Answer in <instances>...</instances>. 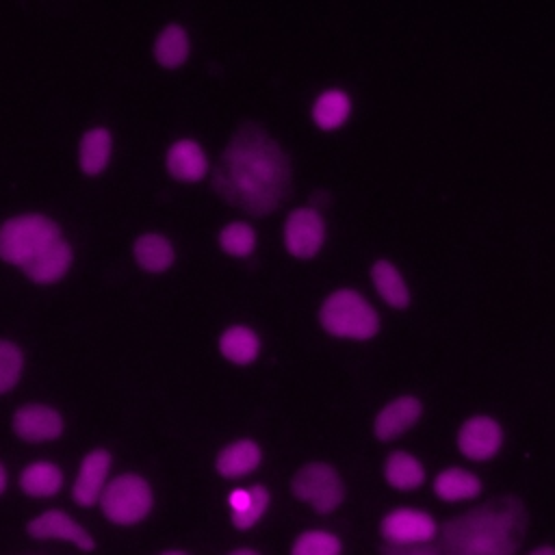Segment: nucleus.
I'll return each instance as SVG.
<instances>
[{"label":"nucleus","mask_w":555,"mask_h":555,"mask_svg":"<svg viewBox=\"0 0 555 555\" xmlns=\"http://www.w3.org/2000/svg\"><path fill=\"white\" fill-rule=\"evenodd\" d=\"M26 533L35 540H63L76 546L82 553H91L95 548L93 535L67 512L63 509H46L39 516L26 522Z\"/></svg>","instance_id":"obj_11"},{"label":"nucleus","mask_w":555,"mask_h":555,"mask_svg":"<svg viewBox=\"0 0 555 555\" xmlns=\"http://www.w3.org/2000/svg\"><path fill=\"white\" fill-rule=\"evenodd\" d=\"M113 156V134L106 126H93L82 132L78 141V167L93 178L108 169Z\"/></svg>","instance_id":"obj_23"},{"label":"nucleus","mask_w":555,"mask_h":555,"mask_svg":"<svg viewBox=\"0 0 555 555\" xmlns=\"http://www.w3.org/2000/svg\"><path fill=\"white\" fill-rule=\"evenodd\" d=\"M61 236L59 223L48 215H13L0 223V260L24 269Z\"/></svg>","instance_id":"obj_3"},{"label":"nucleus","mask_w":555,"mask_h":555,"mask_svg":"<svg viewBox=\"0 0 555 555\" xmlns=\"http://www.w3.org/2000/svg\"><path fill=\"white\" fill-rule=\"evenodd\" d=\"M167 173L184 184H195L210 173V158L204 145L191 137L176 139L165 152Z\"/></svg>","instance_id":"obj_13"},{"label":"nucleus","mask_w":555,"mask_h":555,"mask_svg":"<svg viewBox=\"0 0 555 555\" xmlns=\"http://www.w3.org/2000/svg\"><path fill=\"white\" fill-rule=\"evenodd\" d=\"M63 481L65 477L59 464L50 460H35L24 466V470L20 473L17 486L30 499H48L59 494V490L63 488Z\"/></svg>","instance_id":"obj_25"},{"label":"nucleus","mask_w":555,"mask_h":555,"mask_svg":"<svg viewBox=\"0 0 555 555\" xmlns=\"http://www.w3.org/2000/svg\"><path fill=\"white\" fill-rule=\"evenodd\" d=\"M212 189L245 215H271L293 189L291 154L271 128L245 119L228 132L212 171Z\"/></svg>","instance_id":"obj_1"},{"label":"nucleus","mask_w":555,"mask_h":555,"mask_svg":"<svg viewBox=\"0 0 555 555\" xmlns=\"http://www.w3.org/2000/svg\"><path fill=\"white\" fill-rule=\"evenodd\" d=\"M24 373L22 347L11 338H0V395L11 392Z\"/></svg>","instance_id":"obj_28"},{"label":"nucleus","mask_w":555,"mask_h":555,"mask_svg":"<svg viewBox=\"0 0 555 555\" xmlns=\"http://www.w3.org/2000/svg\"><path fill=\"white\" fill-rule=\"evenodd\" d=\"M262 464V447L254 438H236L221 447L215 457V470L223 479H243Z\"/></svg>","instance_id":"obj_17"},{"label":"nucleus","mask_w":555,"mask_h":555,"mask_svg":"<svg viewBox=\"0 0 555 555\" xmlns=\"http://www.w3.org/2000/svg\"><path fill=\"white\" fill-rule=\"evenodd\" d=\"M527 555H555V546H551V544H542V546H535L533 551H529Z\"/></svg>","instance_id":"obj_29"},{"label":"nucleus","mask_w":555,"mask_h":555,"mask_svg":"<svg viewBox=\"0 0 555 555\" xmlns=\"http://www.w3.org/2000/svg\"><path fill=\"white\" fill-rule=\"evenodd\" d=\"M340 553H343L340 538L325 529H306L295 538L291 546V555H340Z\"/></svg>","instance_id":"obj_27"},{"label":"nucleus","mask_w":555,"mask_h":555,"mask_svg":"<svg viewBox=\"0 0 555 555\" xmlns=\"http://www.w3.org/2000/svg\"><path fill=\"white\" fill-rule=\"evenodd\" d=\"M327 238V221L323 210L310 204L293 206L282 223V245L295 260H312L321 254Z\"/></svg>","instance_id":"obj_6"},{"label":"nucleus","mask_w":555,"mask_h":555,"mask_svg":"<svg viewBox=\"0 0 555 555\" xmlns=\"http://www.w3.org/2000/svg\"><path fill=\"white\" fill-rule=\"evenodd\" d=\"M154 61L163 69H178L191 56V35L180 22H167L154 37L152 43Z\"/></svg>","instance_id":"obj_22"},{"label":"nucleus","mask_w":555,"mask_h":555,"mask_svg":"<svg viewBox=\"0 0 555 555\" xmlns=\"http://www.w3.org/2000/svg\"><path fill=\"white\" fill-rule=\"evenodd\" d=\"M423 401L418 395L401 392L390 397L373 416V436L379 442H392L408 434L423 416Z\"/></svg>","instance_id":"obj_9"},{"label":"nucleus","mask_w":555,"mask_h":555,"mask_svg":"<svg viewBox=\"0 0 555 555\" xmlns=\"http://www.w3.org/2000/svg\"><path fill=\"white\" fill-rule=\"evenodd\" d=\"M7 486H9V473H7L4 464L0 462V494L7 490Z\"/></svg>","instance_id":"obj_30"},{"label":"nucleus","mask_w":555,"mask_h":555,"mask_svg":"<svg viewBox=\"0 0 555 555\" xmlns=\"http://www.w3.org/2000/svg\"><path fill=\"white\" fill-rule=\"evenodd\" d=\"M132 258L143 271L160 275L173 267L176 247L163 232H143L132 243Z\"/></svg>","instance_id":"obj_20"},{"label":"nucleus","mask_w":555,"mask_h":555,"mask_svg":"<svg viewBox=\"0 0 555 555\" xmlns=\"http://www.w3.org/2000/svg\"><path fill=\"white\" fill-rule=\"evenodd\" d=\"M291 492L319 514H332L345 501V479L336 466L325 460L304 462L291 477Z\"/></svg>","instance_id":"obj_5"},{"label":"nucleus","mask_w":555,"mask_h":555,"mask_svg":"<svg viewBox=\"0 0 555 555\" xmlns=\"http://www.w3.org/2000/svg\"><path fill=\"white\" fill-rule=\"evenodd\" d=\"M228 555H260V553H258V551H254V548L243 546V548H236V551H232V553H228Z\"/></svg>","instance_id":"obj_31"},{"label":"nucleus","mask_w":555,"mask_h":555,"mask_svg":"<svg viewBox=\"0 0 555 555\" xmlns=\"http://www.w3.org/2000/svg\"><path fill=\"white\" fill-rule=\"evenodd\" d=\"M505 442V429L499 418L490 414L466 416L455 434L457 451L470 462L494 460Z\"/></svg>","instance_id":"obj_7"},{"label":"nucleus","mask_w":555,"mask_h":555,"mask_svg":"<svg viewBox=\"0 0 555 555\" xmlns=\"http://www.w3.org/2000/svg\"><path fill=\"white\" fill-rule=\"evenodd\" d=\"M13 434L30 444L52 442L61 438L65 429L63 414L46 403H24L11 416Z\"/></svg>","instance_id":"obj_10"},{"label":"nucleus","mask_w":555,"mask_h":555,"mask_svg":"<svg viewBox=\"0 0 555 555\" xmlns=\"http://www.w3.org/2000/svg\"><path fill=\"white\" fill-rule=\"evenodd\" d=\"M217 243L225 256L245 260L258 247V232L249 221L234 219V221H228L221 225V230L217 234Z\"/></svg>","instance_id":"obj_26"},{"label":"nucleus","mask_w":555,"mask_h":555,"mask_svg":"<svg viewBox=\"0 0 555 555\" xmlns=\"http://www.w3.org/2000/svg\"><path fill=\"white\" fill-rule=\"evenodd\" d=\"M353 98L345 87L321 89L310 104V121L321 132H336L351 119Z\"/></svg>","instance_id":"obj_14"},{"label":"nucleus","mask_w":555,"mask_h":555,"mask_svg":"<svg viewBox=\"0 0 555 555\" xmlns=\"http://www.w3.org/2000/svg\"><path fill=\"white\" fill-rule=\"evenodd\" d=\"M74 262V249L67 238H59L48 245L33 262H28L22 271L26 278L39 286H52L61 282Z\"/></svg>","instance_id":"obj_16"},{"label":"nucleus","mask_w":555,"mask_h":555,"mask_svg":"<svg viewBox=\"0 0 555 555\" xmlns=\"http://www.w3.org/2000/svg\"><path fill=\"white\" fill-rule=\"evenodd\" d=\"M371 286L392 310H405L412 304V291L401 269L390 258H375L369 269Z\"/></svg>","instance_id":"obj_15"},{"label":"nucleus","mask_w":555,"mask_h":555,"mask_svg":"<svg viewBox=\"0 0 555 555\" xmlns=\"http://www.w3.org/2000/svg\"><path fill=\"white\" fill-rule=\"evenodd\" d=\"M111 464H113V455L104 447H95L82 455L74 486H72V499L76 505L91 507L100 503L102 492L108 483Z\"/></svg>","instance_id":"obj_12"},{"label":"nucleus","mask_w":555,"mask_h":555,"mask_svg":"<svg viewBox=\"0 0 555 555\" xmlns=\"http://www.w3.org/2000/svg\"><path fill=\"white\" fill-rule=\"evenodd\" d=\"M271 503V490L264 483H254L249 488H236L228 494L230 522L234 529H251L260 522Z\"/></svg>","instance_id":"obj_19"},{"label":"nucleus","mask_w":555,"mask_h":555,"mask_svg":"<svg viewBox=\"0 0 555 555\" xmlns=\"http://www.w3.org/2000/svg\"><path fill=\"white\" fill-rule=\"evenodd\" d=\"M106 520L119 527H132L145 520L154 507V490L150 481L137 473L113 477L100 499Z\"/></svg>","instance_id":"obj_4"},{"label":"nucleus","mask_w":555,"mask_h":555,"mask_svg":"<svg viewBox=\"0 0 555 555\" xmlns=\"http://www.w3.org/2000/svg\"><path fill=\"white\" fill-rule=\"evenodd\" d=\"M219 353L234 366H249L262 351L260 334L247 323H232L223 327L217 338Z\"/></svg>","instance_id":"obj_18"},{"label":"nucleus","mask_w":555,"mask_h":555,"mask_svg":"<svg viewBox=\"0 0 555 555\" xmlns=\"http://www.w3.org/2000/svg\"><path fill=\"white\" fill-rule=\"evenodd\" d=\"M434 494L444 503L470 501L481 494V479L462 466H447L434 475Z\"/></svg>","instance_id":"obj_24"},{"label":"nucleus","mask_w":555,"mask_h":555,"mask_svg":"<svg viewBox=\"0 0 555 555\" xmlns=\"http://www.w3.org/2000/svg\"><path fill=\"white\" fill-rule=\"evenodd\" d=\"M382 475L395 490H418L427 481L425 464L410 451L397 449L382 460Z\"/></svg>","instance_id":"obj_21"},{"label":"nucleus","mask_w":555,"mask_h":555,"mask_svg":"<svg viewBox=\"0 0 555 555\" xmlns=\"http://www.w3.org/2000/svg\"><path fill=\"white\" fill-rule=\"evenodd\" d=\"M379 533L388 544H425L438 533V522L425 509L397 507L382 518Z\"/></svg>","instance_id":"obj_8"},{"label":"nucleus","mask_w":555,"mask_h":555,"mask_svg":"<svg viewBox=\"0 0 555 555\" xmlns=\"http://www.w3.org/2000/svg\"><path fill=\"white\" fill-rule=\"evenodd\" d=\"M160 555H189V553L182 551V548H167V551H163Z\"/></svg>","instance_id":"obj_32"},{"label":"nucleus","mask_w":555,"mask_h":555,"mask_svg":"<svg viewBox=\"0 0 555 555\" xmlns=\"http://www.w3.org/2000/svg\"><path fill=\"white\" fill-rule=\"evenodd\" d=\"M319 327L332 338L366 343L382 332V317L373 301L353 286L330 291L317 308Z\"/></svg>","instance_id":"obj_2"}]
</instances>
